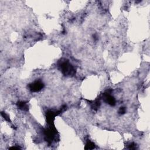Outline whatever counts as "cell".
I'll return each mask as SVG.
<instances>
[{"instance_id":"obj_1","label":"cell","mask_w":150,"mask_h":150,"mask_svg":"<svg viewBox=\"0 0 150 150\" xmlns=\"http://www.w3.org/2000/svg\"><path fill=\"white\" fill-rule=\"evenodd\" d=\"M59 66H60L62 72L64 75L68 76V75H73L75 71L73 66L69 63L67 60H65V61L61 62Z\"/></svg>"},{"instance_id":"obj_2","label":"cell","mask_w":150,"mask_h":150,"mask_svg":"<svg viewBox=\"0 0 150 150\" xmlns=\"http://www.w3.org/2000/svg\"><path fill=\"white\" fill-rule=\"evenodd\" d=\"M43 83L41 81H36L29 85V88L32 91L36 92L40 91L43 87Z\"/></svg>"},{"instance_id":"obj_3","label":"cell","mask_w":150,"mask_h":150,"mask_svg":"<svg viewBox=\"0 0 150 150\" xmlns=\"http://www.w3.org/2000/svg\"><path fill=\"white\" fill-rule=\"evenodd\" d=\"M18 106L20 108V109L22 110H25V111H27L28 109V105H27V103L25 102H19L18 104Z\"/></svg>"},{"instance_id":"obj_4","label":"cell","mask_w":150,"mask_h":150,"mask_svg":"<svg viewBox=\"0 0 150 150\" xmlns=\"http://www.w3.org/2000/svg\"><path fill=\"white\" fill-rule=\"evenodd\" d=\"M95 148V146L94 144V143H93L92 142H91L90 141H87L86 144L85 149L86 150H92L94 149Z\"/></svg>"},{"instance_id":"obj_5","label":"cell","mask_w":150,"mask_h":150,"mask_svg":"<svg viewBox=\"0 0 150 150\" xmlns=\"http://www.w3.org/2000/svg\"><path fill=\"white\" fill-rule=\"evenodd\" d=\"M119 113L121 114H123L126 113V109L124 107H121L119 110Z\"/></svg>"},{"instance_id":"obj_6","label":"cell","mask_w":150,"mask_h":150,"mask_svg":"<svg viewBox=\"0 0 150 150\" xmlns=\"http://www.w3.org/2000/svg\"><path fill=\"white\" fill-rule=\"evenodd\" d=\"M135 148H136V145H135L134 143L131 144L129 146V149L133 150V149H135Z\"/></svg>"}]
</instances>
